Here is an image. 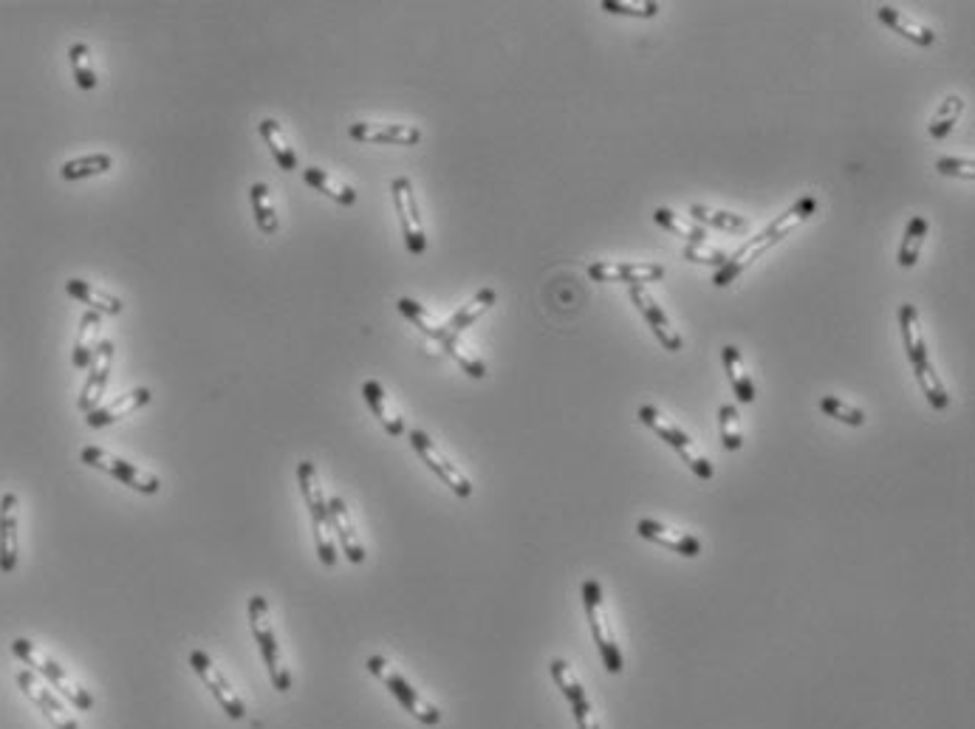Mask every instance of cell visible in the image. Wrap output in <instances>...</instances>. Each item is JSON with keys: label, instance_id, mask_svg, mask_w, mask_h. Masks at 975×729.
I'll use <instances>...</instances> for the list:
<instances>
[{"label": "cell", "instance_id": "1", "mask_svg": "<svg viewBox=\"0 0 975 729\" xmlns=\"http://www.w3.org/2000/svg\"><path fill=\"white\" fill-rule=\"evenodd\" d=\"M12 653H15L20 662H26L32 670H37L43 679L49 681L51 687H57V690H60V693H63V696L68 698L77 710H94V696H91L85 687H80L77 681L71 679L63 667L57 665L54 659H49L43 650L34 645V642H29V639H15V642H12Z\"/></svg>", "mask_w": 975, "mask_h": 729}, {"label": "cell", "instance_id": "2", "mask_svg": "<svg viewBox=\"0 0 975 729\" xmlns=\"http://www.w3.org/2000/svg\"><path fill=\"white\" fill-rule=\"evenodd\" d=\"M249 625H252L255 642H258L260 656L266 662V670H269V679L275 684V690L277 693H289L292 690V676H289L286 662L280 659V645H277L275 628H272V619H269V602L263 600L260 594H255L249 600Z\"/></svg>", "mask_w": 975, "mask_h": 729}, {"label": "cell", "instance_id": "3", "mask_svg": "<svg viewBox=\"0 0 975 729\" xmlns=\"http://www.w3.org/2000/svg\"><path fill=\"white\" fill-rule=\"evenodd\" d=\"M368 670L374 673L376 679L382 681L385 687H388L390 693L393 696L399 698V704L405 707L407 713L413 715L416 721H422V724H427V727H436V724H441V710H436L430 701H424L410 684H407L396 670H390V665L382 659V656H371L368 659Z\"/></svg>", "mask_w": 975, "mask_h": 729}, {"label": "cell", "instance_id": "4", "mask_svg": "<svg viewBox=\"0 0 975 729\" xmlns=\"http://www.w3.org/2000/svg\"><path fill=\"white\" fill-rule=\"evenodd\" d=\"M80 461L82 464H88V467H94V470L108 472V475L116 478L119 484L130 486V489H136V492H142V495H156V492L162 489V481H159L153 472L139 470V467H133L130 461H122V458H116V455L99 450V447H82Z\"/></svg>", "mask_w": 975, "mask_h": 729}, {"label": "cell", "instance_id": "5", "mask_svg": "<svg viewBox=\"0 0 975 729\" xmlns=\"http://www.w3.org/2000/svg\"><path fill=\"white\" fill-rule=\"evenodd\" d=\"M390 193H393V204L399 212V224H402V235H405V246L410 255H424L427 252V235L422 227V212H419V201L413 193V181L407 176L390 181Z\"/></svg>", "mask_w": 975, "mask_h": 729}, {"label": "cell", "instance_id": "6", "mask_svg": "<svg viewBox=\"0 0 975 729\" xmlns=\"http://www.w3.org/2000/svg\"><path fill=\"white\" fill-rule=\"evenodd\" d=\"M407 438H410V444H413V450H416V453L422 455L424 464H427L430 470L436 472V475H439L441 481H444V484L450 486V489H453V492H455V495H458V498H470V495H472L470 478H467L464 472L458 470V467H455V464H453V461H450V458H447V455L441 453L439 447L433 444V438L427 436L424 430H410V433H407Z\"/></svg>", "mask_w": 975, "mask_h": 729}, {"label": "cell", "instance_id": "7", "mask_svg": "<svg viewBox=\"0 0 975 729\" xmlns=\"http://www.w3.org/2000/svg\"><path fill=\"white\" fill-rule=\"evenodd\" d=\"M190 665H193V670L198 673V679L204 681V687L210 690L212 696L218 698L221 710H227L229 718H244L246 715L244 698L235 693V687L229 684L227 676L218 670V665L212 662L204 650H193V653H190Z\"/></svg>", "mask_w": 975, "mask_h": 729}, {"label": "cell", "instance_id": "8", "mask_svg": "<svg viewBox=\"0 0 975 729\" xmlns=\"http://www.w3.org/2000/svg\"><path fill=\"white\" fill-rule=\"evenodd\" d=\"M588 277L597 283H628V286H645L665 277L662 263H625V260H600L588 266Z\"/></svg>", "mask_w": 975, "mask_h": 729}, {"label": "cell", "instance_id": "9", "mask_svg": "<svg viewBox=\"0 0 975 729\" xmlns=\"http://www.w3.org/2000/svg\"><path fill=\"white\" fill-rule=\"evenodd\" d=\"M348 136L362 145H419L422 130L402 122H357L348 128Z\"/></svg>", "mask_w": 975, "mask_h": 729}, {"label": "cell", "instance_id": "10", "mask_svg": "<svg viewBox=\"0 0 975 729\" xmlns=\"http://www.w3.org/2000/svg\"><path fill=\"white\" fill-rule=\"evenodd\" d=\"M111 365H114V342L102 340L99 342L97 354L91 359V365H88V379H85L80 399H77V407H80L85 416L94 413L99 402H102L105 388H108V376H111Z\"/></svg>", "mask_w": 975, "mask_h": 729}, {"label": "cell", "instance_id": "11", "mask_svg": "<svg viewBox=\"0 0 975 729\" xmlns=\"http://www.w3.org/2000/svg\"><path fill=\"white\" fill-rule=\"evenodd\" d=\"M631 303H634L639 311H642V317H645V323L650 325V331L656 334V340L662 342V348H667L670 354H676V351H682L684 348V340H682V334L673 328V323L667 320V314H665V308L659 306L656 300H653V294L645 289V286H631Z\"/></svg>", "mask_w": 975, "mask_h": 729}, {"label": "cell", "instance_id": "12", "mask_svg": "<svg viewBox=\"0 0 975 729\" xmlns=\"http://www.w3.org/2000/svg\"><path fill=\"white\" fill-rule=\"evenodd\" d=\"M17 684H20V690H23V693L32 698L34 704L43 710V715H46V718L51 721V727L54 729H80V724H77L71 715L65 713L63 701L54 696V693H51V687H46L43 681L37 679L32 670H23V673H17Z\"/></svg>", "mask_w": 975, "mask_h": 729}, {"label": "cell", "instance_id": "13", "mask_svg": "<svg viewBox=\"0 0 975 729\" xmlns=\"http://www.w3.org/2000/svg\"><path fill=\"white\" fill-rule=\"evenodd\" d=\"M328 520H331V532H337V537H340L345 557H348L354 566L365 563V546H362V540H359L354 518H351V512H348V506H345L342 498H331V501H328Z\"/></svg>", "mask_w": 975, "mask_h": 729}, {"label": "cell", "instance_id": "14", "mask_svg": "<svg viewBox=\"0 0 975 729\" xmlns=\"http://www.w3.org/2000/svg\"><path fill=\"white\" fill-rule=\"evenodd\" d=\"M17 568V495L6 492L0 498V571L12 574Z\"/></svg>", "mask_w": 975, "mask_h": 729}, {"label": "cell", "instance_id": "15", "mask_svg": "<svg viewBox=\"0 0 975 729\" xmlns=\"http://www.w3.org/2000/svg\"><path fill=\"white\" fill-rule=\"evenodd\" d=\"M636 532L645 537V540H650V543H656V546H665V549L676 551V554H682V557H699L701 554L699 537L682 535V532H676V529H667V526L656 523V520H648V518L639 520V523H636Z\"/></svg>", "mask_w": 975, "mask_h": 729}, {"label": "cell", "instance_id": "16", "mask_svg": "<svg viewBox=\"0 0 975 729\" xmlns=\"http://www.w3.org/2000/svg\"><path fill=\"white\" fill-rule=\"evenodd\" d=\"M145 405H150V390L136 388L130 390V393H122V396H119L116 402H111V405L97 407L94 413L85 416V422H88V427H105V424H114L119 422V419L130 416V413L142 410Z\"/></svg>", "mask_w": 975, "mask_h": 729}, {"label": "cell", "instance_id": "17", "mask_svg": "<svg viewBox=\"0 0 975 729\" xmlns=\"http://www.w3.org/2000/svg\"><path fill=\"white\" fill-rule=\"evenodd\" d=\"M769 246H772V241L766 238V232H761V235H755V238H752V241L744 243V246H741L738 252H732L730 258H727V263H724V266H721V269L715 272L713 286H718V289H724V286H730L732 280H735V277L741 275V272L747 269L749 263H752V260L758 258L761 252H766Z\"/></svg>", "mask_w": 975, "mask_h": 729}, {"label": "cell", "instance_id": "18", "mask_svg": "<svg viewBox=\"0 0 975 729\" xmlns=\"http://www.w3.org/2000/svg\"><path fill=\"white\" fill-rule=\"evenodd\" d=\"M877 17L888 26V29H891V32H896L899 37H905V40H910V43H916V46H922V49H927V46L936 43V32H930L927 26L916 23V20L905 15L902 9H894V6H879Z\"/></svg>", "mask_w": 975, "mask_h": 729}, {"label": "cell", "instance_id": "19", "mask_svg": "<svg viewBox=\"0 0 975 729\" xmlns=\"http://www.w3.org/2000/svg\"><path fill=\"white\" fill-rule=\"evenodd\" d=\"M65 292L71 294L74 300L85 303L91 311H97V314H122V308H125V303L119 297L108 294L105 289H97L88 280H77V277L65 280Z\"/></svg>", "mask_w": 975, "mask_h": 729}, {"label": "cell", "instance_id": "20", "mask_svg": "<svg viewBox=\"0 0 975 729\" xmlns=\"http://www.w3.org/2000/svg\"><path fill=\"white\" fill-rule=\"evenodd\" d=\"M899 325H902V340H905V354H908L910 365H922L927 357V342L922 334V323H919V311L913 303H902L899 308Z\"/></svg>", "mask_w": 975, "mask_h": 729}, {"label": "cell", "instance_id": "21", "mask_svg": "<svg viewBox=\"0 0 975 729\" xmlns=\"http://www.w3.org/2000/svg\"><path fill=\"white\" fill-rule=\"evenodd\" d=\"M362 396H365V402H368V407H371V413H374L376 419H379V424L385 427L388 436H402V433H405V422H402V416L390 407L388 396H385V388H382L376 379H368V382L362 385Z\"/></svg>", "mask_w": 975, "mask_h": 729}, {"label": "cell", "instance_id": "22", "mask_svg": "<svg viewBox=\"0 0 975 729\" xmlns=\"http://www.w3.org/2000/svg\"><path fill=\"white\" fill-rule=\"evenodd\" d=\"M814 212H817V198H814V195H803L800 201H795L789 210L783 212L780 218H775V221L764 229L766 238H769L772 246H775V243L783 241L786 235H792V229L800 227L803 221H809Z\"/></svg>", "mask_w": 975, "mask_h": 729}, {"label": "cell", "instance_id": "23", "mask_svg": "<svg viewBox=\"0 0 975 729\" xmlns=\"http://www.w3.org/2000/svg\"><path fill=\"white\" fill-rule=\"evenodd\" d=\"M297 481L303 489V498L311 512V523H325L328 520V498H325L320 478H317V467L311 461H300L297 467Z\"/></svg>", "mask_w": 975, "mask_h": 729}, {"label": "cell", "instance_id": "24", "mask_svg": "<svg viewBox=\"0 0 975 729\" xmlns=\"http://www.w3.org/2000/svg\"><path fill=\"white\" fill-rule=\"evenodd\" d=\"M99 328H102V314L97 311H85L80 320V331H77V342H74V368L85 371L91 365V359L99 348Z\"/></svg>", "mask_w": 975, "mask_h": 729}, {"label": "cell", "instance_id": "25", "mask_svg": "<svg viewBox=\"0 0 975 729\" xmlns=\"http://www.w3.org/2000/svg\"><path fill=\"white\" fill-rule=\"evenodd\" d=\"M583 602H585V614H588V625H591V633H594V642H614L611 636V628L605 622V600H602V588L597 580H585L583 583Z\"/></svg>", "mask_w": 975, "mask_h": 729}, {"label": "cell", "instance_id": "26", "mask_svg": "<svg viewBox=\"0 0 975 729\" xmlns=\"http://www.w3.org/2000/svg\"><path fill=\"white\" fill-rule=\"evenodd\" d=\"M495 303H498V292H495V289H481V292L475 294L467 306H461L458 311H455L453 317H450L447 331L455 334V337H461V334H464L470 325H475V320H481V317H484Z\"/></svg>", "mask_w": 975, "mask_h": 729}, {"label": "cell", "instance_id": "27", "mask_svg": "<svg viewBox=\"0 0 975 729\" xmlns=\"http://www.w3.org/2000/svg\"><path fill=\"white\" fill-rule=\"evenodd\" d=\"M721 357H724V371L730 376V385L735 390V396H738V402H744V405L755 402V385H752V376H749L741 351L735 345H727Z\"/></svg>", "mask_w": 975, "mask_h": 729}, {"label": "cell", "instance_id": "28", "mask_svg": "<svg viewBox=\"0 0 975 729\" xmlns=\"http://www.w3.org/2000/svg\"><path fill=\"white\" fill-rule=\"evenodd\" d=\"M303 181L309 184L311 190L328 195L331 201H337V204H342V207H354V204H357V190H351L348 184H342V181H337L334 176H328V173L320 170V167H306V170H303Z\"/></svg>", "mask_w": 975, "mask_h": 729}, {"label": "cell", "instance_id": "29", "mask_svg": "<svg viewBox=\"0 0 975 729\" xmlns=\"http://www.w3.org/2000/svg\"><path fill=\"white\" fill-rule=\"evenodd\" d=\"M653 221H656L659 227H665L667 232H673V235L684 238L687 246H701V243H707V232H704V227H699L693 218H684V215L667 210V207H659V210L653 212Z\"/></svg>", "mask_w": 975, "mask_h": 729}, {"label": "cell", "instance_id": "30", "mask_svg": "<svg viewBox=\"0 0 975 729\" xmlns=\"http://www.w3.org/2000/svg\"><path fill=\"white\" fill-rule=\"evenodd\" d=\"M260 136H263V142H266L269 150H272V156H275V162L280 164V170H286V173L297 170V153H294L292 145L286 142V133H283V128H280L277 119H263V122H260Z\"/></svg>", "mask_w": 975, "mask_h": 729}, {"label": "cell", "instance_id": "31", "mask_svg": "<svg viewBox=\"0 0 975 729\" xmlns=\"http://www.w3.org/2000/svg\"><path fill=\"white\" fill-rule=\"evenodd\" d=\"M927 229H930V224H927L925 215H913L910 218V224L905 227V235H902V243H899V255H896V263L902 269H913L916 266L919 252H922V243L927 238Z\"/></svg>", "mask_w": 975, "mask_h": 729}, {"label": "cell", "instance_id": "32", "mask_svg": "<svg viewBox=\"0 0 975 729\" xmlns=\"http://www.w3.org/2000/svg\"><path fill=\"white\" fill-rule=\"evenodd\" d=\"M639 422L648 424L650 430H653V433H656L659 438H665L667 444H670L676 453H682V450H687V447H690V438H687V433H684V430H679V427H676L673 422H667L665 416H662L656 407H650V405L639 407Z\"/></svg>", "mask_w": 975, "mask_h": 729}, {"label": "cell", "instance_id": "33", "mask_svg": "<svg viewBox=\"0 0 975 729\" xmlns=\"http://www.w3.org/2000/svg\"><path fill=\"white\" fill-rule=\"evenodd\" d=\"M396 306H399V311L405 314L410 323L422 331L424 337H430V340L441 342L444 337H447V334H450V331H447V323H439V320H436V317H433V314H430V311H427L422 303H416V300H410V297H402Z\"/></svg>", "mask_w": 975, "mask_h": 729}, {"label": "cell", "instance_id": "34", "mask_svg": "<svg viewBox=\"0 0 975 729\" xmlns=\"http://www.w3.org/2000/svg\"><path fill=\"white\" fill-rule=\"evenodd\" d=\"M961 114H964V99H961L959 94H950V97L944 99L942 105H939V111L933 114L930 125H927L930 139H936V142L947 139V136L953 133V128H956V122L961 119Z\"/></svg>", "mask_w": 975, "mask_h": 729}, {"label": "cell", "instance_id": "35", "mask_svg": "<svg viewBox=\"0 0 975 729\" xmlns=\"http://www.w3.org/2000/svg\"><path fill=\"white\" fill-rule=\"evenodd\" d=\"M114 167V159L108 153H91V156H80V159H71L60 167V176L65 181H80V179H91V176H102Z\"/></svg>", "mask_w": 975, "mask_h": 729}, {"label": "cell", "instance_id": "36", "mask_svg": "<svg viewBox=\"0 0 975 729\" xmlns=\"http://www.w3.org/2000/svg\"><path fill=\"white\" fill-rule=\"evenodd\" d=\"M690 215L699 227H713V229H724V232H741V229H749V221L744 215L738 212H724V210H710V207H701V204H693L690 207Z\"/></svg>", "mask_w": 975, "mask_h": 729}, {"label": "cell", "instance_id": "37", "mask_svg": "<svg viewBox=\"0 0 975 729\" xmlns=\"http://www.w3.org/2000/svg\"><path fill=\"white\" fill-rule=\"evenodd\" d=\"M252 210H255V224L263 235H275L280 229V218H277L275 204H272V195H269V187L258 181L252 184Z\"/></svg>", "mask_w": 975, "mask_h": 729}, {"label": "cell", "instance_id": "38", "mask_svg": "<svg viewBox=\"0 0 975 729\" xmlns=\"http://www.w3.org/2000/svg\"><path fill=\"white\" fill-rule=\"evenodd\" d=\"M913 373H916V379H919V385H922V393L927 396V402L936 407L939 413H944V410L950 407V393H947L944 382L939 379V373L933 371L930 359H925L922 365H916Z\"/></svg>", "mask_w": 975, "mask_h": 729}, {"label": "cell", "instance_id": "39", "mask_svg": "<svg viewBox=\"0 0 975 729\" xmlns=\"http://www.w3.org/2000/svg\"><path fill=\"white\" fill-rule=\"evenodd\" d=\"M439 345L444 348V351H447V354H450V357L455 359V362H458V368L467 373V376H472V379H484V376H487V365H484L481 359L472 354L470 348L461 342V337H455V334H447V337H444Z\"/></svg>", "mask_w": 975, "mask_h": 729}, {"label": "cell", "instance_id": "40", "mask_svg": "<svg viewBox=\"0 0 975 729\" xmlns=\"http://www.w3.org/2000/svg\"><path fill=\"white\" fill-rule=\"evenodd\" d=\"M68 57H71V68H74L77 85H80L82 91H94L97 88V68H94V60H91V49L85 43H74L68 49Z\"/></svg>", "mask_w": 975, "mask_h": 729}, {"label": "cell", "instance_id": "41", "mask_svg": "<svg viewBox=\"0 0 975 729\" xmlns=\"http://www.w3.org/2000/svg\"><path fill=\"white\" fill-rule=\"evenodd\" d=\"M718 424H721V447L724 450H741L744 447V433H741V416L735 405H721L718 407Z\"/></svg>", "mask_w": 975, "mask_h": 729}, {"label": "cell", "instance_id": "42", "mask_svg": "<svg viewBox=\"0 0 975 729\" xmlns=\"http://www.w3.org/2000/svg\"><path fill=\"white\" fill-rule=\"evenodd\" d=\"M820 410L826 416H831V419L848 424V427H862L865 424V413H862L860 407H851L843 399H837V396H823L820 399Z\"/></svg>", "mask_w": 975, "mask_h": 729}, {"label": "cell", "instance_id": "43", "mask_svg": "<svg viewBox=\"0 0 975 729\" xmlns=\"http://www.w3.org/2000/svg\"><path fill=\"white\" fill-rule=\"evenodd\" d=\"M552 676H554V681H557V687L563 690V696L569 698L571 704L588 701V696H585V687L580 684V681L574 679L571 667L566 665L563 659H552Z\"/></svg>", "mask_w": 975, "mask_h": 729}, {"label": "cell", "instance_id": "44", "mask_svg": "<svg viewBox=\"0 0 975 729\" xmlns=\"http://www.w3.org/2000/svg\"><path fill=\"white\" fill-rule=\"evenodd\" d=\"M602 9L608 12V15H628V17H642V20H648V17H656L659 15V3H653V0H645V3H628V0H602Z\"/></svg>", "mask_w": 975, "mask_h": 729}, {"label": "cell", "instance_id": "45", "mask_svg": "<svg viewBox=\"0 0 975 729\" xmlns=\"http://www.w3.org/2000/svg\"><path fill=\"white\" fill-rule=\"evenodd\" d=\"M684 258L693 260V263H701V266H715V269H721L730 255L721 252V249L707 246V243H701V246H684Z\"/></svg>", "mask_w": 975, "mask_h": 729}, {"label": "cell", "instance_id": "46", "mask_svg": "<svg viewBox=\"0 0 975 729\" xmlns=\"http://www.w3.org/2000/svg\"><path fill=\"white\" fill-rule=\"evenodd\" d=\"M936 170L942 176H953V179H964L970 181L975 179V164L970 159H953V156H944L936 162Z\"/></svg>", "mask_w": 975, "mask_h": 729}, {"label": "cell", "instance_id": "47", "mask_svg": "<svg viewBox=\"0 0 975 729\" xmlns=\"http://www.w3.org/2000/svg\"><path fill=\"white\" fill-rule=\"evenodd\" d=\"M679 455H682V458H684V464H687L690 470H693V472H696V475H699L701 481H713V475H715V472H713V464H710L707 458H701V455L693 453V447H687V450H682V453H679Z\"/></svg>", "mask_w": 975, "mask_h": 729}, {"label": "cell", "instance_id": "48", "mask_svg": "<svg viewBox=\"0 0 975 729\" xmlns=\"http://www.w3.org/2000/svg\"><path fill=\"white\" fill-rule=\"evenodd\" d=\"M571 710H574V718H577V724H580V729H600V727H597V721L591 718V704H588V701H580V704H571Z\"/></svg>", "mask_w": 975, "mask_h": 729}]
</instances>
